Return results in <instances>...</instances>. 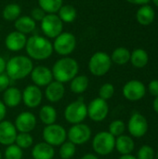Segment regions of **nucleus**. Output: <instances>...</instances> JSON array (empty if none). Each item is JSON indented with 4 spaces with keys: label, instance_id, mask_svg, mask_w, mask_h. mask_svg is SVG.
<instances>
[{
    "label": "nucleus",
    "instance_id": "nucleus-1",
    "mask_svg": "<svg viewBox=\"0 0 158 159\" xmlns=\"http://www.w3.org/2000/svg\"><path fill=\"white\" fill-rule=\"evenodd\" d=\"M26 52L31 59L43 61L48 59L53 52L52 43L46 37L33 35L27 39L25 45Z\"/></svg>",
    "mask_w": 158,
    "mask_h": 159
},
{
    "label": "nucleus",
    "instance_id": "nucleus-2",
    "mask_svg": "<svg viewBox=\"0 0 158 159\" xmlns=\"http://www.w3.org/2000/svg\"><path fill=\"white\" fill-rule=\"evenodd\" d=\"M53 78L61 83H66L75 77L79 71L78 62L70 57H63L58 60L52 67Z\"/></svg>",
    "mask_w": 158,
    "mask_h": 159
},
{
    "label": "nucleus",
    "instance_id": "nucleus-3",
    "mask_svg": "<svg viewBox=\"0 0 158 159\" xmlns=\"http://www.w3.org/2000/svg\"><path fill=\"white\" fill-rule=\"evenodd\" d=\"M33 68V61L29 57L18 55L12 57L7 62L6 74L10 79L20 80L31 75Z\"/></svg>",
    "mask_w": 158,
    "mask_h": 159
},
{
    "label": "nucleus",
    "instance_id": "nucleus-4",
    "mask_svg": "<svg viewBox=\"0 0 158 159\" xmlns=\"http://www.w3.org/2000/svg\"><path fill=\"white\" fill-rule=\"evenodd\" d=\"M111 57L103 51L95 52L88 61V70L95 76H102L106 75L111 69Z\"/></svg>",
    "mask_w": 158,
    "mask_h": 159
},
{
    "label": "nucleus",
    "instance_id": "nucleus-5",
    "mask_svg": "<svg viewBox=\"0 0 158 159\" xmlns=\"http://www.w3.org/2000/svg\"><path fill=\"white\" fill-rule=\"evenodd\" d=\"M115 147V137L109 131H101L97 133L92 141V148L95 153L101 156L111 154Z\"/></svg>",
    "mask_w": 158,
    "mask_h": 159
},
{
    "label": "nucleus",
    "instance_id": "nucleus-6",
    "mask_svg": "<svg viewBox=\"0 0 158 159\" xmlns=\"http://www.w3.org/2000/svg\"><path fill=\"white\" fill-rule=\"evenodd\" d=\"M88 116V105L81 100L69 103L64 110V118L70 124L82 123Z\"/></svg>",
    "mask_w": 158,
    "mask_h": 159
},
{
    "label": "nucleus",
    "instance_id": "nucleus-7",
    "mask_svg": "<svg viewBox=\"0 0 158 159\" xmlns=\"http://www.w3.org/2000/svg\"><path fill=\"white\" fill-rule=\"evenodd\" d=\"M45 143L51 146H61L67 138L66 129L58 124H52L46 126L42 132Z\"/></svg>",
    "mask_w": 158,
    "mask_h": 159
},
{
    "label": "nucleus",
    "instance_id": "nucleus-8",
    "mask_svg": "<svg viewBox=\"0 0 158 159\" xmlns=\"http://www.w3.org/2000/svg\"><path fill=\"white\" fill-rule=\"evenodd\" d=\"M76 47L75 36L69 32L61 33L59 34L53 43V49L61 56H67L71 54Z\"/></svg>",
    "mask_w": 158,
    "mask_h": 159
},
{
    "label": "nucleus",
    "instance_id": "nucleus-9",
    "mask_svg": "<svg viewBox=\"0 0 158 159\" xmlns=\"http://www.w3.org/2000/svg\"><path fill=\"white\" fill-rule=\"evenodd\" d=\"M63 22L56 14H47L41 20L43 34L49 38H56L62 33Z\"/></svg>",
    "mask_w": 158,
    "mask_h": 159
},
{
    "label": "nucleus",
    "instance_id": "nucleus-10",
    "mask_svg": "<svg viewBox=\"0 0 158 159\" xmlns=\"http://www.w3.org/2000/svg\"><path fill=\"white\" fill-rule=\"evenodd\" d=\"M67 137L75 145H82L88 143L91 137V129L84 123L73 125L67 132Z\"/></svg>",
    "mask_w": 158,
    "mask_h": 159
},
{
    "label": "nucleus",
    "instance_id": "nucleus-11",
    "mask_svg": "<svg viewBox=\"0 0 158 159\" xmlns=\"http://www.w3.org/2000/svg\"><path fill=\"white\" fill-rule=\"evenodd\" d=\"M109 113V106L107 101L101 98L93 99L88 105V116L95 122H102L104 120Z\"/></svg>",
    "mask_w": 158,
    "mask_h": 159
},
{
    "label": "nucleus",
    "instance_id": "nucleus-12",
    "mask_svg": "<svg viewBox=\"0 0 158 159\" xmlns=\"http://www.w3.org/2000/svg\"><path fill=\"white\" fill-rule=\"evenodd\" d=\"M145 93L146 88L144 84L139 80H130L123 87V95L130 102L140 101L144 97Z\"/></svg>",
    "mask_w": 158,
    "mask_h": 159
},
{
    "label": "nucleus",
    "instance_id": "nucleus-13",
    "mask_svg": "<svg viewBox=\"0 0 158 159\" xmlns=\"http://www.w3.org/2000/svg\"><path fill=\"white\" fill-rule=\"evenodd\" d=\"M128 129L131 136L135 138H141L144 136L148 130V122L142 114L134 113L129 118Z\"/></svg>",
    "mask_w": 158,
    "mask_h": 159
},
{
    "label": "nucleus",
    "instance_id": "nucleus-14",
    "mask_svg": "<svg viewBox=\"0 0 158 159\" xmlns=\"http://www.w3.org/2000/svg\"><path fill=\"white\" fill-rule=\"evenodd\" d=\"M14 125L19 132L30 133L36 126V117L31 112H21L16 117Z\"/></svg>",
    "mask_w": 158,
    "mask_h": 159
},
{
    "label": "nucleus",
    "instance_id": "nucleus-15",
    "mask_svg": "<svg viewBox=\"0 0 158 159\" xmlns=\"http://www.w3.org/2000/svg\"><path fill=\"white\" fill-rule=\"evenodd\" d=\"M42 99V91L39 87L35 85H29L22 91L23 103L29 108H36L37 106H39Z\"/></svg>",
    "mask_w": 158,
    "mask_h": 159
},
{
    "label": "nucleus",
    "instance_id": "nucleus-16",
    "mask_svg": "<svg viewBox=\"0 0 158 159\" xmlns=\"http://www.w3.org/2000/svg\"><path fill=\"white\" fill-rule=\"evenodd\" d=\"M31 78L34 84L37 87H47L53 81L52 71L46 66L39 65L33 68L31 72Z\"/></svg>",
    "mask_w": 158,
    "mask_h": 159
},
{
    "label": "nucleus",
    "instance_id": "nucleus-17",
    "mask_svg": "<svg viewBox=\"0 0 158 159\" xmlns=\"http://www.w3.org/2000/svg\"><path fill=\"white\" fill-rule=\"evenodd\" d=\"M18 135V130L15 125L7 120H3L0 122V143L8 146L15 143L16 137Z\"/></svg>",
    "mask_w": 158,
    "mask_h": 159
},
{
    "label": "nucleus",
    "instance_id": "nucleus-18",
    "mask_svg": "<svg viewBox=\"0 0 158 159\" xmlns=\"http://www.w3.org/2000/svg\"><path fill=\"white\" fill-rule=\"evenodd\" d=\"M27 42V38L25 36V34L18 32V31H14L11 32L10 34H8L5 39V45L6 48L11 51H20L23 48H25Z\"/></svg>",
    "mask_w": 158,
    "mask_h": 159
},
{
    "label": "nucleus",
    "instance_id": "nucleus-19",
    "mask_svg": "<svg viewBox=\"0 0 158 159\" xmlns=\"http://www.w3.org/2000/svg\"><path fill=\"white\" fill-rule=\"evenodd\" d=\"M65 93V88L64 85L58 81H52L50 82L47 88H46V98L50 102H60Z\"/></svg>",
    "mask_w": 158,
    "mask_h": 159
},
{
    "label": "nucleus",
    "instance_id": "nucleus-20",
    "mask_svg": "<svg viewBox=\"0 0 158 159\" xmlns=\"http://www.w3.org/2000/svg\"><path fill=\"white\" fill-rule=\"evenodd\" d=\"M22 101V92L16 87H8L3 93V102L8 108L18 106Z\"/></svg>",
    "mask_w": 158,
    "mask_h": 159
},
{
    "label": "nucleus",
    "instance_id": "nucleus-21",
    "mask_svg": "<svg viewBox=\"0 0 158 159\" xmlns=\"http://www.w3.org/2000/svg\"><path fill=\"white\" fill-rule=\"evenodd\" d=\"M55 150L53 146L43 142L36 143L32 149V157L34 159H53Z\"/></svg>",
    "mask_w": 158,
    "mask_h": 159
},
{
    "label": "nucleus",
    "instance_id": "nucleus-22",
    "mask_svg": "<svg viewBox=\"0 0 158 159\" xmlns=\"http://www.w3.org/2000/svg\"><path fill=\"white\" fill-rule=\"evenodd\" d=\"M14 26L16 28V31L26 34L32 33L35 29L36 23L30 16H21L15 20Z\"/></svg>",
    "mask_w": 158,
    "mask_h": 159
},
{
    "label": "nucleus",
    "instance_id": "nucleus-23",
    "mask_svg": "<svg viewBox=\"0 0 158 159\" xmlns=\"http://www.w3.org/2000/svg\"><path fill=\"white\" fill-rule=\"evenodd\" d=\"M155 17L156 14L154 8L148 5H143L142 7H141L136 14V19L138 22L144 26L151 24L154 21Z\"/></svg>",
    "mask_w": 158,
    "mask_h": 159
},
{
    "label": "nucleus",
    "instance_id": "nucleus-24",
    "mask_svg": "<svg viewBox=\"0 0 158 159\" xmlns=\"http://www.w3.org/2000/svg\"><path fill=\"white\" fill-rule=\"evenodd\" d=\"M135 144L134 141L131 137L127 135H121L118 136L115 140V147L119 154L123 155H129L134 150Z\"/></svg>",
    "mask_w": 158,
    "mask_h": 159
},
{
    "label": "nucleus",
    "instance_id": "nucleus-25",
    "mask_svg": "<svg viewBox=\"0 0 158 159\" xmlns=\"http://www.w3.org/2000/svg\"><path fill=\"white\" fill-rule=\"evenodd\" d=\"M89 85V80L87 75H76L71 80L70 89L74 94H82L84 93Z\"/></svg>",
    "mask_w": 158,
    "mask_h": 159
},
{
    "label": "nucleus",
    "instance_id": "nucleus-26",
    "mask_svg": "<svg viewBox=\"0 0 158 159\" xmlns=\"http://www.w3.org/2000/svg\"><path fill=\"white\" fill-rule=\"evenodd\" d=\"M39 118L46 126L55 124L57 120V111L51 105H44L39 110Z\"/></svg>",
    "mask_w": 158,
    "mask_h": 159
},
{
    "label": "nucleus",
    "instance_id": "nucleus-27",
    "mask_svg": "<svg viewBox=\"0 0 158 159\" xmlns=\"http://www.w3.org/2000/svg\"><path fill=\"white\" fill-rule=\"evenodd\" d=\"M149 61L148 53L142 48H136L130 54V61L136 68H143Z\"/></svg>",
    "mask_w": 158,
    "mask_h": 159
},
{
    "label": "nucleus",
    "instance_id": "nucleus-28",
    "mask_svg": "<svg viewBox=\"0 0 158 159\" xmlns=\"http://www.w3.org/2000/svg\"><path fill=\"white\" fill-rule=\"evenodd\" d=\"M130 52L128 48L120 47L115 48L111 56L112 62H115L118 65H124L130 61Z\"/></svg>",
    "mask_w": 158,
    "mask_h": 159
},
{
    "label": "nucleus",
    "instance_id": "nucleus-29",
    "mask_svg": "<svg viewBox=\"0 0 158 159\" xmlns=\"http://www.w3.org/2000/svg\"><path fill=\"white\" fill-rule=\"evenodd\" d=\"M21 13V8L20 7V5L15 4V3H11L7 5L3 11H2V16L6 20L8 21H13L16 20Z\"/></svg>",
    "mask_w": 158,
    "mask_h": 159
},
{
    "label": "nucleus",
    "instance_id": "nucleus-30",
    "mask_svg": "<svg viewBox=\"0 0 158 159\" xmlns=\"http://www.w3.org/2000/svg\"><path fill=\"white\" fill-rule=\"evenodd\" d=\"M58 16L62 22L71 23L76 19V9L72 5H64L58 11Z\"/></svg>",
    "mask_w": 158,
    "mask_h": 159
},
{
    "label": "nucleus",
    "instance_id": "nucleus-31",
    "mask_svg": "<svg viewBox=\"0 0 158 159\" xmlns=\"http://www.w3.org/2000/svg\"><path fill=\"white\" fill-rule=\"evenodd\" d=\"M39 7L48 14H55L62 6V0H38Z\"/></svg>",
    "mask_w": 158,
    "mask_h": 159
},
{
    "label": "nucleus",
    "instance_id": "nucleus-32",
    "mask_svg": "<svg viewBox=\"0 0 158 159\" xmlns=\"http://www.w3.org/2000/svg\"><path fill=\"white\" fill-rule=\"evenodd\" d=\"M75 151H76L75 144H74L70 141H68V142L65 141L61 145L59 155H60V157H61V159H71L74 156Z\"/></svg>",
    "mask_w": 158,
    "mask_h": 159
},
{
    "label": "nucleus",
    "instance_id": "nucleus-33",
    "mask_svg": "<svg viewBox=\"0 0 158 159\" xmlns=\"http://www.w3.org/2000/svg\"><path fill=\"white\" fill-rule=\"evenodd\" d=\"M33 143H34L33 136L30 133H24V132L18 133L15 141L16 145H18L21 149L30 148L33 145Z\"/></svg>",
    "mask_w": 158,
    "mask_h": 159
},
{
    "label": "nucleus",
    "instance_id": "nucleus-34",
    "mask_svg": "<svg viewBox=\"0 0 158 159\" xmlns=\"http://www.w3.org/2000/svg\"><path fill=\"white\" fill-rule=\"evenodd\" d=\"M23 152L15 143L8 145L5 150V159H22Z\"/></svg>",
    "mask_w": 158,
    "mask_h": 159
},
{
    "label": "nucleus",
    "instance_id": "nucleus-35",
    "mask_svg": "<svg viewBox=\"0 0 158 159\" xmlns=\"http://www.w3.org/2000/svg\"><path fill=\"white\" fill-rule=\"evenodd\" d=\"M125 129H126V125L120 119L115 120L109 125V132L114 137H118V136L123 135Z\"/></svg>",
    "mask_w": 158,
    "mask_h": 159
},
{
    "label": "nucleus",
    "instance_id": "nucleus-36",
    "mask_svg": "<svg viewBox=\"0 0 158 159\" xmlns=\"http://www.w3.org/2000/svg\"><path fill=\"white\" fill-rule=\"evenodd\" d=\"M115 94V87L111 84V83H105L103 84L99 90V98L104 100V101H108L110 100Z\"/></svg>",
    "mask_w": 158,
    "mask_h": 159
},
{
    "label": "nucleus",
    "instance_id": "nucleus-37",
    "mask_svg": "<svg viewBox=\"0 0 158 159\" xmlns=\"http://www.w3.org/2000/svg\"><path fill=\"white\" fill-rule=\"evenodd\" d=\"M155 157V151L149 145H143L140 148L137 159H154Z\"/></svg>",
    "mask_w": 158,
    "mask_h": 159
},
{
    "label": "nucleus",
    "instance_id": "nucleus-38",
    "mask_svg": "<svg viewBox=\"0 0 158 159\" xmlns=\"http://www.w3.org/2000/svg\"><path fill=\"white\" fill-rule=\"evenodd\" d=\"M46 12L40 7H34L32 9L31 11V18L34 20V21H41L44 17L46 16Z\"/></svg>",
    "mask_w": 158,
    "mask_h": 159
},
{
    "label": "nucleus",
    "instance_id": "nucleus-39",
    "mask_svg": "<svg viewBox=\"0 0 158 159\" xmlns=\"http://www.w3.org/2000/svg\"><path fill=\"white\" fill-rule=\"evenodd\" d=\"M10 84V78L5 73L0 74V92H4Z\"/></svg>",
    "mask_w": 158,
    "mask_h": 159
},
{
    "label": "nucleus",
    "instance_id": "nucleus-40",
    "mask_svg": "<svg viewBox=\"0 0 158 159\" xmlns=\"http://www.w3.org/2000/svg\"><path fill=\"white\" fill-rule=\"evenodd\" d=\"M148 89L151 95L158 97V80H153L149 83Z\"/></svg>",
    "mask_w": 158,
    "mask_h": 159
},
{
    "label": "nucleus",
    "instance_id": "nucleus-41",
    "mask_svg": "<svg viewBox=\"0 0 158 159\" xmlns=\"http://www.w3.org/2000/svg\"><path fill=\"white\" fill-rule=\"evenodd\" d=\"M6 115H7V106L4 104L3 102L0 101V122L4 120Z\"/></svg>",
    "mask_w": 158,
    "mask_h": 159
},
{
    "label": "nucleus",
    "instance_id": "nucleus-42",
    "mask_svg": "<svg viewBox=\"0 0 158 159\" xmlns=\"http://www.w3.org/2000/svg\"><path fill=\"white\" fill-rule=\"evenodd\" d=\"M128 2L134 4V5H146L147 3H149L151 0H127Z\"/></svg>",
    "mask_w": 158,
    "mask_h": 159
},
{
    "label": "nucleus",
    "instance_id": "nucleus-43",
    "mask_svg": "<svg viewBox=\"0 0 158 159\" xmlns=\"http://www.w3.org/2000/svg\"><path fill=\"white\" fill-rule=\"evenodd\" d=\"M6 65H7V61H5L4 58L0 56V74H3L6 71Z\"/></svg>",
    "mask_w": 158,
    "mask_h": 159
},
{
    "label": "nucleus",
    "instance_id": "nucleus-44",
    "mask_svg": "<svg viewBox=\"0 0 158 159\" xmlns=\"http://www.w3.org/2000/svg\"><path fill=\"white\" fill-rule=\"evenodd\" d=\"M80 159H99L95 155L93 154H86L85 156H83Z\"/></svg>",
    "mask_w": 158,
    "mask_h": 159
},
{
    "label": "nucleus",
    "instance_id": "nucleus-45",
    "mask_svg": "<svg viewBox=\"0 0 158 159\" xmlns=\"http://www.w3.org/2000/svg\"><path fill=\"white\" fill-rule=\"evenodd\" d=\"M119 159H137V157L129 154V155H123Z\"/></svg>",
    "mask_w": 158,
    "mask_h": 159
},
{
    "label": "nucleus",
    "instance_id": "nucleus-46",
    "mask_svg": "<svg viewBox=\"0 0 158 159\" xmlns=\"http://www.w3.org/2000/svg\"><path fill=\"white\" fill-rule=\"evenodd\" d=\"M154 110L158 114V97H156V100L154 101Z\"/></svg>",
    "mask_w": 158,
    "mask_h": 159
},
{
    "label": "nucleus",
    "instance_id": "nucleus-47",
    "mask_svg": "<svg viewBox=\"0 0 158 159\" xmlns=\"http://www.w3.org/2000/svg\"><path fill=\"white\" fill-rule=\"evenodd\" d=\"M154 1V4L156 6V7H158V0H153Z\"/></svg>",
    "mask_w": 158,
    "mask_h": 159
},
{
    "label": "nucleus",
    "instance_id": "nucleus-48",
    "mask_svg": "<svg viewBox=\"0 0 158 159\" xmlns=\"http://www.w3.org/2000/svg\"><path fill=\"white\" fill-rule=\"evenodd\" d=\"M156 159H158V150L157 152H156Z\"/></svg>",
    "mask_w": 158,
    "mask_h": 159
},
{
    "label": "nucleus",
    "instance_id": "nucleus-49",
    "mask_svg": "<svg viewBox=\"0 0 158 159\" xmlns=\"http://www.w3.org/2000/svg\"><path fill=\"white\" fill-rule=\"evenodd\" d=\"M0 159H2V155H1V152H0Z\"/></svg>",
    "mask_w": 158,
    "mask_h": 159
},
{
    "label": "nucleus",
    "instance_id": "nucleus-50",
    "mask_svg": "<svg viewBox=\"0 0 158 159\" xmlns=\"http://www.w3.org/2000/svg\"><path fill=\"white\" fill-rule=\"evenodd\" d=\"M0 29H1V24H0Z\"/></svg>",
    "mask_w": 158,
    "mask_h": 159
}]
</instances>
